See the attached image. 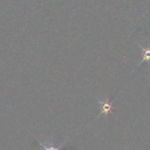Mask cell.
<instances>
[{
  "instance_id": "obj_1",
  "label": "cell",
  "mask_w": 150,
  "mask_h": 150,
  "mask_svg": "<svg viewBox=\"0 0 150 150\" xmlns=\"http://www.w3.org/2000/svg\"><path fill=\"white\" fill-rule=\"evenodd\" d=\"M98 104L100 105V106H101V112H100V113H99V115L97 117V119L98 118H99L100 116H101V114H105L106 116L110 113V112H113L112 111H113V104H112V102H110L108 99H105V100H100V99H98Z\"/></svg>"
},
{
  "instance_id": "obj_2",
  "label": "cell",
  "mask_w": 150,
  "mask_h": 150,
  "mask_svg": "<svg viewBox=\"0 0 150 150\" xmlns=\"http://www.w3.org/2000/svg\"><path fill=\"white\" fill-rule=\"evenodd\" d=\"M141 48H142V60L141 61V62L139 63V66L143 63L144 62H150V47H142L140 46Z\"/></svg>"
},
{
  "instance_id": "obj_3",
  "label": "cell",
  "mask_w": 150,
  "mask_h": 150,
  "mask_svg": "<svg viewBox=\"0 0 150 150\" xmlns=\"http://www.w3.org/2000/svg\"><path fill=\"white\" fill-rule=\"evenodd\" d=\"M40 146L42 147V149L43 150H61V148L62 147V145H61V146H59V147H54V146H52V145H45V144H43V143H40Z\"/></svg>"
}]
</instances>
